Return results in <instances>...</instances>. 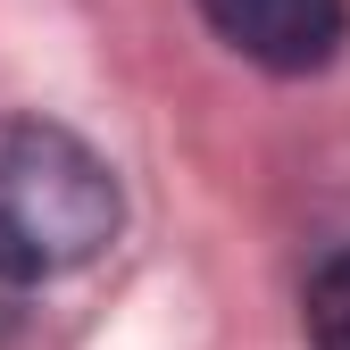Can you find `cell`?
I'll return each mask as SVG.
<instances>
[{
    "mask_svg": "<svg viewBox=\"0 0 350 350\" xmlns=\"http://www.w3.org/2000/svg\"><path fill=\"white\" fill-rule=\"evenodd\" d=\"M117 242V175L51 117H0V275H75Z\"/></svg>",
    "mask_w": 350,
    "mask_h": 350,
    "instance_id": "obj_1",
    "label": "cell"
},
{
    "mask_svg": "<svg viewBox=\"0 0 350 350\" xmlns=\"http://www.w3.org/2000/svg\"><path fill=\"white\" fill-rule=\"evenodd\" d=\"M200 17L267 75H317L350 42V0H200Z\"/></svg>",
    "mask_w": 350,
    "mask_h": 350,
    "instance_id": "obj_2",
    "label": "cell"
},
{
    "mask_svg": "<svg viewBox=\"0 0 350 350\" xmlns=\"http://www.w3.org/2000/svg\"><path fill=\"white\" fill-rule=\"evenodd\" d=\"M300 334L309 350H350V250H334L300 292Z\"/></svg>",
    "mask_w": 350,
    "mask_h": 350,
    "instance_id": "obj_3",
    "label": "cell"
},
{
    "mask_svg": "<svg viewBox=\"0 0 350 350\" xmlns=\"http://www.w3.org/2000/svg\"><path fill=\"white\" fill-rule=\"evenodd\" d=\"M9 317H17V284L0 275V334H9Z\"/></svg>",
    "mask_w": 350,
    "mask_h": 350,
    "instance_id": "obj_4",
    "label": "cell"
}]
</instances>
